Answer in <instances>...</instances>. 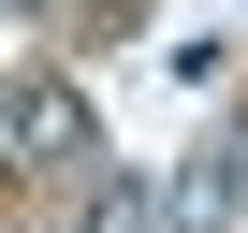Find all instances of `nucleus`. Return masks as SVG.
<instances>
[{"mask_svg":"<svg viewBox=\"0 0 248 233\" xmlns=\"http://www.w3.org/2000/svg\"><path fill=\"white\" fill-rule=\"evenodd\" d=\"M0 160H88V87L73 73H15L0 87Z\"/></svg>","mask_w":248,"mask_h":233,"instance_id":"obj_1","label":"nucleus"},{"mask_svg":"<svg viewBox=\"0 0 248 233\" xmlns=\"http://www.w3.org/2000/svg\"><path fill=\"white\" fill-rule=\"evenodd\" d=\"M233 218H248V146H204L175 175V233H233Z\"/></svg>","mask_w":248,"mask_h":233,"instance_id":"obj_2","label":"nucleus"},{"mask_svg":"<svg viewBox=\"0 0 248 233\" xmlns=\"http://www.w3.org/2000/svg\"><path fill=\"white\" fill-rule=\"evenodd\" d=\"M73 233H175V189H161V175H88Z\"/></svg>","mask_w":248,"mask_h":233,"instance_id":"obj_3","label":"nucleus"},{"mask_svg":"<svg viewBox=\"0 0 248 233\" xmlns=\"http://www.w3.org/2000/svg\"><path fill=\"white\" fill-rule=\"evenodd\" d=\"M15 15H30V0H15Z\"/></svg>","mask_w":248,"mask_h":233,"instance_id":"obj_4","label":"nucleus"}]
</instances>
